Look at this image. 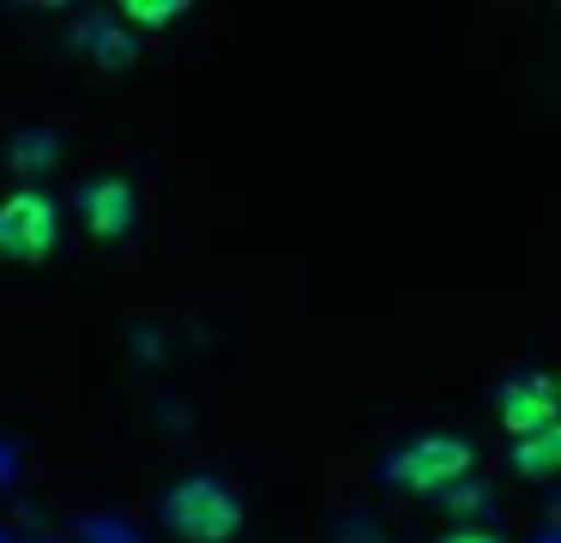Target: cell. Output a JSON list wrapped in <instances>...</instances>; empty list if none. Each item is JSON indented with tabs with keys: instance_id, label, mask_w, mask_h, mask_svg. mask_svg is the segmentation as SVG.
I'll return each instance as SVG.
<instances>
[{
	"instance_id": "cell-1",
	"label": "cell",
	"mask_w": 561,
	"mask_h": 543,
	"mask_svg": "<svg viewBox=\"0 0 561 543\" xmlns=\"http://www.w3.org/2000/svg\"><path fill=\"white\" fill-rule=\"evenodd\" d=\"M163 513H170V531L182 543H230L236 531L248 525L242 513V495L224 489L218 477H187L170 489V501H163Z\"/></svg>"
},
{
	"instance_id": "cell-2",
	"label": "cell",
	"mask_w": 561,
	"mask_h": 543,
	"mask_svg": "<svg viewBox=\"0 0 561 543\" xmlns=\"http://www.w3.org/2000/svg\"><path fill=\"white\" fill-rule=\"evenodd\" d=\"M471 471H477V446L465 434H423L392 459L387 477L404 495H453L459 483H471Z\"/></svg>"
},
{
	"instance_id": "cell-3",
	"label": "cell",
	"mask_w": 561,
	"mask_h": 543,
	"mask_svg": "<svg viewBox=\"0 0 561 543\" xmlns=\"http://www.w3.org/2000/svg\"><path fill=\"white\" fill-rule=\"evenodd\" d=\"M61 248V205L43 188H13L0 200V260L43 265Z\"/></svg>"
},
{
	"instance_id": "cell-4",
	"label": "cell",
	"mask_w": 561,
	"mask_h": 543,
	"mask_svg": "<svg viewBox=\"0 0 561 543\" xmlns=\"http://www.w3.org/2000/svg\"><path fill=\"white\" fill-rule=\"evenodd\" d=\"M134 217H139V200L127 188V176L85 181V193H79V224H85L91 241H122L134 229Z\"/></svg>"
},
{
	"instance_id": "cell-5",
	"label": "cell",
	"mask_w": 561,
	"mask_h": 543,
	"mask_svg": "<svg viewBox=\"0 0 561 543\" xmlns=\"http://www.w3.org/2000/svg\"><path fill=\"white\" fill-rule=\"evenodd\" d=\"M495 410H501L507 441L543 434V429H556V386H549V374H525V381H513L507 393H501Z\"/></svg>"
},
{
	"instance_id": "cell-6",
	"label": "cell",
	"mask_w": 561,
	"mask_h": 543,
	"mask_svg": "<svg viewBox=\"0 0 561 543\" xmlns=\"http://www.w3.org/2000/svg\"><path fill=\"white\" fill-rule=\"evenodd\" d=\"M85 55L98 60L103 72H127V67L139 60V43H134V31H122V24H115V12H110V19H98V31H91Z\"/></svg>"
},
{
	"instance_id": "cell-7",
	"label": "cell",
	"mask_w": 561,
	"mask_h": 543,
	"mask_svg": "<svg viewBox=\"0 0 561 543\" xmlns=\"http://www.w3.org/2000/svg\"><path fill=\"white\" fill-rule=\"evenodd\" d=\"M513 465H519V477L543 483L549 471L561 465V429H543V434H525V441H513Z\"/></svg>"
},
{
	"instance_id": "cell-8",
	"label": "cell",
	"mask_w": 561,
	"mask_h": 543,
	"mask_svg": "<svg viewBox=\"0 0 561 543\" xmlns=\"http://www.w3.org/2000/svg\"><path fill=\"white\" fill-rule=\"evenodd\" d=\"M175 19H187V0H127V7L115 12V24H122V31H134V24L158 31V24H175Z\"/></svg>"
},
{
	"instance_id": "cell-9",
	"label": "cell",
	"mask_w": 561,
	"mask_h": 543,
	"mask_svg": "<svg viewBox=\"0 0 561 543\" xmlns=\"http://www.w3.org/2000/svg\"><path fill=\"white\" fill-rule=\"evenodd\" d=\"M435 543H507L501 531H489V525H453V531H440Z\"/></svg>"
}]
</instances>
